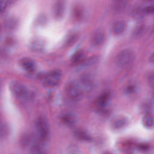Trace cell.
I'll return each instance as SVG.
<instances>
[{
  "mask_svg": "<svg viewBox=\"0 0 154 154\" xmlns=\"http://www.w3.org/2000/svg\"><path fill=\"white\" fill-rule=\"evenodd\" d=\"M134 58V52L130 49H125L117 54L116 58V63L120 67H126L132 63Z\"/></svg>",
  "mask_w": 154,
  "mask_h": 154,
  "instance_id": "6da1fadb",
  "label": "cell"
},
{
  "mask_svg": "<svg viewBox=\"0 0 154 154\" xmlns=\"http://www.w3.org/2000/svg\"><path fill=\"white\" fill-rule=\"evenodd\" d=\"M37 134L40 140H46L49 134V127L47 120L44 117H39L35 122Z\"/></svg>",
  "mask_w": 154,
  "mask_h": 154,
  "instance_id": "7a4b0ae2",
  "label": "cell"
},
{
  "mask_svg": "<svg viewBox=\"0 0 154 154\" xmlns=\"http://www.w3.org/2000/svg\"><path fill=\"white\" fill-rule=\"evenodd\" d=\"M83 90L78 81H73L66 87V93L69 98L73 100H79L83 94Z\"/></svg>",
  "mask_w": 154,
  "mask_h": 154,
  "instance_id": "3957f363",
  "label": "cell"
},
{
  "mask_svg": "<svg viewBox=\"0 0 154 154\" xmlns=\"http://www.w3.org/2000/svg\"><path fill=\"white\" fill-rule=\"evenodd\" d=\"M9 88L13 95L18 99H25L28 96V90L20 82L11 81L9 84Z\"/></svg>",
  "mask_w": 154,
  "mask_h": 154,
  "instance_id": "277c9868",
  "label": "cell"
},
{
  "mask_svg": "<svg viewBox=\"0 0 154 154\" xmlns=\"http://www.w3.org/2000/svg\"><path fill=\"white\" fill-rule=\"evenodd\" d=\"M61 77V72L60 70L55 69L49 72L43 77V83L48 87H55L59 82Z\"/></svg>",
  "mask_w": 154,
  "mask_h": 154,
  "instance_id": "5b68a950",
  "label": "cell"
},
{
  "mask_svg": "<svg viewBox=\"0 0 154 154\" xmlns=\"http://www.w3.org/2000/svg\"><path fill=\"white\" fill-rule=\"evenodd\" d=\"M83 91H90L93 87L94 82L91 76L88 74L82 75L78 81Z\"/></svg>",
  "mask_w": 154,
  "mask_h": 154,
  "instance_id": "8992f818",
  "label": "cell"
},
{
  "mask_svg": "<svg viewBox=\"0 0 154 154\" xmlns=\"http://www.w3.org/2000/svg\"><path fill=\"white\" fill-rule=\"evenodd\" d=\"M21 67L28 72H32L35 70L36 65L34 60L28 57H23L20 60Z\"/></svg>",
  "mask_w": 154,
  "mask_h": 154,
  "instance_id": "52a82bcc",
  "label": "cell"
},
{
  "mask_svg": "<svg viewBox=\"0 0 154 154\" xmlns=\"http://www.w3.org/2000/svg\"><path fill=\"white\" fill-rule=\"evenodd\" d=\"M29 48L33 52H39L44 49L45 43L40 38H34L30 41Z\"/></svg>",
  "mask_w": 154,
  "mask_h": 154,
  "instance_id": "ba28073f",
  "label": "cell"
},
{
  "mask_svg": "<svg viewBox=\"0 0 154 154\" xmlns=\"http://www.w3.org/2000/svg\"><path fill=\"white\" fill-rule=\"evenodd\" d=\"M64 11V2L61 1L55 2L53 7V13L56 19L62 17Z\"/></svg>",
  "mask_w": 154,
  "mask_h": 154,
  "instance_id": "9c48e42d",
  "label": "cell"
},
{
  "mask_svg": "<svg viewBox=\"0 0 154 154\" xmlns=\"http://www.w3.org/2000/svg\"><path fill=\"white\" fill-rule=\"evenodd\" d=\"M126 27V22L122 20L116 21L112 25V31L116 35H119L123 33Z\"/></svg>",
  "mask_w": 154,
  "mask_h": 154,
  "instance_id": "30bf717a",
  "label": "cell"
},
{
  "mask_svg": "<svg viewBox=\"0 0 154 154\" xmlns=\"http://www.w3.org/2000/svg\"><path fill=\"white\" fill-rule=\"evenodd\" d=\"M105 40L104 33L101 31H96L92 37L91 42L95 46H99L101 45Z\"/></svg>",
  "mask_w": 154,
  "mask_h": 154,
  "instance_id": "8fae6325",
  "label": "cell"
},
{
  "mask_svg": "<svg viewBox=\"0 0 154 154\" xmlns=\"http://www.w3.org/2000/svg\"><path fill=\"white\" fill-rule=\"evenodd\" d=\"M61 119L64 124L68 126L74 125L76 120L75 116L71 112H65L61 116Z\"/></svg>",
  "mask_w": 154,
  "mask_h": 154,
  "instance_id": "7c38bea8",
  "label": "cell"
},
{
  "mask_svg": "<svg viewBox=\"0 0 154 154\" xmlns=\"http://www.w3.org/2000/svg\"><path fill=\"white\" fill-rule=\"evenodd\" d=\"M128 120L127 119L122 116H119L116 117L112 122V126L114 127V128L119 129H121L123 127H124L127 124Z\"/></svg>",
  "mask_w": 154,
  "mask_h": 154,
  "instance_id": "4fadbf2b",
  "label": "cell"
},
{
  "mask_svg": "<svg viewBox=\"0 0 154 154\" xmlns=\"http://www.w3.org/2000/svg\"><path fill=\"white\" fill-rule=\"evenodd\" d=\"M142 122L143 125L147 128H151L153 125V116L150 113H147L143 117Z\"/></svg>",
  "mask_w": 154,
  "mask_h": 154,
  "instance_id": "5bb4252c",
  "label": "cell"
},
{
  "mask_svg": "<svg viewBox=\"0 0 154 154\" xmlns=\"http://www.w3.org/2000/svg\"><path fill=\"white\" fill-rule=\"evenodd\" d=\"M84 57V54L82 51H78L76 52L72 57V62L75 64H77L82 61Z\"/></svg>",
  "mask_w": 154,
  "mask_h": 154,
  "instance_id": "9a60e30c",
  "label": "cell"
},
{
  "mask_svg": "<svg viewBox=\"0 0 154 154\" xmlns=\"http://www.w3.org/2000/svg\"><path fill=\"white\" fill-rule=\"evenodd\" d=\"M109 96L108 93H104L102 94L97 100V103L100 107H103L106 105L108 100H109Z\"/></svg>",
  "mask_w": 154,
  "mask_h": 154,
  "instance_id": "2e32d148",
  "label": "cell"
},
{
  "mask_svg": "<svg viewBox=\"0 0 154 154\" xmlns=\"http://www.w3.org/2000/svg\"><path fill=\"white\" fill-rule=\"evenodd\" d=\"M76 135L79 138H80L82 140H86L87 141V140H90L91 139V137H90V135H88L87 134H86L84 131H76Z\"/></svg>",
  "mask_w": 154,
  "mask_h": 154,
  "instance_id": "e0dca14e",
  "label": "cell"
},
{
  "mask_svg": "<svg viewBox=\"0 0 154 154\" xmlns=\"http://www.w3.org/2000/svg\"><path fill=\"white\" fill-rule=\"evenodd\" d=\"M127 2L126 1H116L114 4V8L116 10H122L126 5Z\"/></svg>",
  "mask_w": 154,
  "mask_h": 154,
  "instance_id": "ac0fdd59",
  "label": "cell"
},
{
  "mask_svg": "<svg viewBox=\"0 0 154 154\" xmlns=\"http://www.w3.org/2000/svg\"><path fill=\"white\" fill-rule=\"evenodd\" d=\"M97 61V58L96 57H92L84 61L83 63H84V64L87 66H92L96 64Z\"/></svg>",
  "mask_w": 154,
  "mask_h": 154,
  "instance_id": "d6986e66",
  "label": "cell"
},
{
  "mask_svg": "<svg viewBox=\"0 0 154 154\" xmlns=\"http://www.w3.org/2000/svg\"><path fill=\"white\" fill-rule=\"evenodd\" d=\"M8 128L7 126L4 123H1V138L5 137L8 135Z\"/></svg>",
  "mask_w": 154,
  "mask_h": 154,
  "instance_id": "ffe728a7",
  "label": "cell"
},
{
  "mask_svg": "<svg viewBox=\"0 0 154 154\" xmlns=\"http://www.w3.org/2000/svg\"><path fill=\"white\" fill-rule=\"evenodd\" d=\"M153 10H154V8L153 5H148L143 9V11L145 13L151 14L153 12Z\"/></svg>",
  "mask_w": 154,
  "mask_h": 154,
  "instance_id": "44dd1931",
  "label": "cell"
},
{
  "mask_svg": "<svg viewBox=\"0 0 154 154\" xmlns=\"http://www.w3.org/2000/svg\"><path fill=\"white\" fill-rule=\"evenodd\" d=\"M7 4H8V2L6 1H1L0 2V10L1 13H2L5 10V8L7 6Z\"/></svg>",
  "mask_w": 154,
  "mask_h": 154,
  "instance_id": "7402d4cb",
  "label": "cell"
}]
</instances>
